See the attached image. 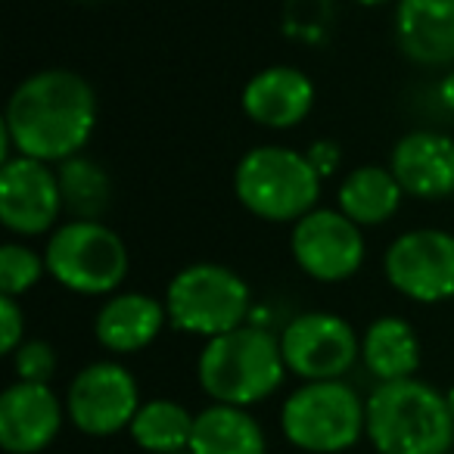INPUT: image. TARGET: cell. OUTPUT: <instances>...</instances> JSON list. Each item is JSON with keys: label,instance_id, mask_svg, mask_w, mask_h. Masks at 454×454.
<instances>
[{"label": "cell", "instance_id": "22", "mask_svg": "<svg viewBox=\"0 0 454 454\" xmlns=\"http://www.w3.org/2000/svg\"><path fill=\"white\" fill-rule=\"evenodd\" d=\"M59 190H63V206L78 221H100L113 200V184L109 175L97 162L84 156H72L59 162Z\"/></svg>", "mask_w": 454, "mask_h": 454}, {"label": "cell", "instance_id": "15", "mask_svg": "<svg viewBox=\"0 0 454 454\" xmlns=\"http://www.w3.org/2000/svg\"><path fill=\"white\" fill-rule=\"evenodd\" d=\"M249 121L271 131H290L309 119L315 106V84L296 66H268L255 72L240 94Z\"/></svg>", "mask_w": 454, "mask_h": 454}, {"label": "cell", "instance_id": "24", "mask_svg": "<svg viewBox=\"0 0 454 454\" xmlns=\"http://www.w3.org/2000/svg\"><path fill=\"white\" fill-rule=\"evenodd\" d=\"M10 358H13L16 380H22V383L51 386L53 373H57V352L47 340H26Z\"/></svg>", "mask_w": 454, "mask_h": 454}, {"label": "cell", "instance_id": "9", "mask_svg": "<svg viewBox=\"0 0 454 454\" xmlns=\"http://www.w3.org/2000/svg\"><path fill=\"white\" fill-rule=\"evenodd\" d=\"M383 274L395 293L420 305L454 299V234L417 227L395 237L383 255Z\"/></svg>", "mask_w": 454, "mask_h": 454}, {"label": "cell", "instance_id": "17", "mask_svg": "<svg viewBox=\"0 0 454 454\" xmlns=\"http://www.w3.org/2000/svg\"><path fill=\"white\" fill-rule=\"evenodd\" d=\"M395 41L417 66H454V0H398Z\"/></svg>", "mask_w": 454, "mask_h": 454}, {"label": "cell", "instance_id": "16", "mask_svg": "<svg viewBox=\"0 0 454 454\" xmlns=\"http://www.w3.org/2000/svg\"><path fill=\"white\" fill-rule=\"evenodd\" d=\"M168 324L165 302L146 293H113L94 317V336L106 352L134 355L156 342Z\"/></svg>", "mask_w": 454, "mask_h": 454}, {"label": "cell", "instance_id": "25", "mask_svg": "<svg viewBox=\"0 0 454 454\" xmlns=\"http://www.w3.org/2000/svg\"><path fill=\"white\" fill-rule=\"evenodd\" d=\"M26 342V311L16 296H0V352L13 355Z\"/></svg>", "mask_w": 454, "mask_h": 454}, {"label": "cell", "instance_id": "14", "mask_svg": "<svg viewBox=\"0 0 454 454\" xmlns=\"http://www.w3.org/2000/svg\"><path fill=\"white\" fill-rule=\"evenodd\" d=\"M389 171L404 196L439 202L454 196V140L442 131H411L398 137Z\"/></svg>", "mask_w": 454, "mask_h": 454}, {"label": "cell", "instance_id": "29", "mask_svg": "<svg viewBox=\"0 0 454 454\" xmlns=\"http://www.w3.org/2000/svg\"><path fill=\"white\" fill-rule=\"evenodd\" d=\"M445 398H448V408H451V417H454V386L445 392Z\"/></svg>", "mask_w": 454, "mask_h": 454}, {"label": "cell", "instance_id": "7", "mask_svg": "<svg viewBox=\"0 0 454 454\" xmlns=\"http://www.w3.org/2000/svg\"><path fill=\"white\" fill-rule=\"evenodd\" d=\"M47 274L78 296H113L128 278V247L103 221H66L44 247Z\"/></svg>", "mask_w": 454, "mask_h": 454}, {"label": "cell", "instance_id": "20", "mask_svg": "<svg viewBox=\"0 0 454 454\" xmlns=\"http://www.w3.org/2000/svg\"><path fill=\"white\" fill-rule=\"evenodd\" d=\"M404 200L402 184L395 181L389 168L383 165H358L340 184L336 206L346 218H352L358 227L386 224L398 212Z\"/></svg>", "mask_w": 454, "mask_h": 454}, {"label": "cell", "instance_id": "28", "mask_svg": "<svg viewBox=\"0 0 454 454\" xmlns=\"http://www.w3.org/2000/svg\"><path fill=\"white\" fill-rule=\"evenodd\" d=\"M355 4H361V7H383V4H392V0H355Z\"/></svg>", "mask_w": 454, "mask_h": 454}, {"label": "cell", "instance_id": "6", "mask_svg": "<svg viewBox=\"0 0 454 454\" xmlns=\"http://www.w3.org/2000/svg\"><path fill=\"white\" fill-rule=\"evenodd\" d=\"M286 442L309 454H342L367 435V402L346 380L302 383L280 408Z\"/></svg>", "mask_w": 454, "mask_h": 454}, {"label": "cell", "instance_id": "13", "mask_svg": "<svg viewBox=\"0 0 454 454\" xmlns=\"http://www.w3.org/2000/svg\"><path fill=\"white\" fill-rule=\"evenodd\" d=\"M66 420V402L44 383H10L0 395V448L7 454H41Z\"/></svg>", "mask_w": 454, "mask_h": 454}, {"label": "cell", "instance_id": "1", "mask_svg": "<svg viewBox=\"0 0 454 454\" xmlns=\"http://www.w3.org/2000/svg\"><path fill=\"white\" fill-rule=\"evenodd\" d=\"M97 94L72 69H41L16 84L7 100L4 134L20 156L66 162L94 137Z\"/></svg>", "mask_w": 454, "mask_h": 454}, {"label": "cell", "instance_id": "27", "mask_svg": "<svg viewBox=\"0 0 454 454\" xmlns=\"http://www.w3.org/2000/svg\"><path fill=\"white\" fill-rule=\"evenodd\" d=\"M439 97H442V103H445V106L454 113V69L448 72L445 78H442V84H439Z\"/></svg>", "mask_w": 454, "mask_h": 454}, {"label": "cell", "instance_id": "8", "mask_svg": "<svg viewBox=\"0 0 454 454\" xmlns=\"http://www.w3.org/2000/svg\"><path fill=\"white\" fill-rule=\"evenodd\" d=\"M140 404L137 380L119 361H94L82 367L66 392V417L90 439H109L128 429Z\"/></svg>", "mask_w": 454, "mask_h": 454}, {"label": "cell", "instance_id": "4", "mask_svg": "<svg viewBox=\"0 0 454 454\" xmlns=\"http://www.w3.org/2000/svg\"><path fill=\"white\" fill-rule=\"evenodd\" d=\"M234 193L262 221H293L317 206L321 175L309 156L290 146H255L237 162Z\"/></svg>", "mask_w": 454, "mask_h": 454}, {"label": "cell", "instance_id": "23", "mask_svg": "<svg viewBox=\"0 0 454 454\" xmlns=\"http://www.w3.org/2000/svg\"><path fill=\"white\" fill-rule=\"evenodd\" d=\"M44 274V255H38L32 247L16 240L0 247V296H26Z\"/></svg>", "mask_w": 454, "mask_h": 454}, {"label": "cell", "instance_id": "11", "mask_svg": "<svg viewBox=\"0 0 454 454\" xmlns=\"http://www.w3.org/2000/svg\"><path fill=\"white\" fill-rule=\"evenodd\" d=\"M290 253L299 271L317 284H342L364 265V234L340 208H311L293 224Z\"/></svg>", "mask_w": 454, "mask_h": 454}, {"label": "cell", "instance_id": "5", "mask_svg": "<svg viewBox=\"0 0 454 454\" xmlns=\"http://www.w3.org/2000/svg\"><path fill=\"white\" fill-rule=\"evenodd\" d=\"M165 311L175 330L208 342L247 324L253 311V290L234 268L196 262L171 278L165 290Z\"/></svg>", "mask_w": 454, "mask_h": 454}, {"label": "cell", "instance_id": "30", "mask_svg": "<svg viewBox=\"0 0 454 454\" xmlns=\"http://www.w3.org/2000/svg\"><path fill=\"white\" fill-rule=\"evenodd\" d=\"M171 454H193V451H190V448H184V451H171Z\"/></svg>", "mask_w": 454, "mask_h": 454}, {"label": "cell", "instance_id": "19", "mask_svg": "<svg viewBox=\"0 0 454 454\" xmlns=\"http://www.w3.org/2000/svg\"><path fill=\"white\" fill-rule=\"evenodd\" d=\"M361 361L377 383L408 380L420 367V340L404 317H377L361 336Z\"/></svg>", "mask_w": 454, "mask_h": 454}, {"label": "cell", "instance_id": "3", "mask_svg": "<svg viewBox=\"0 0 454 454\" xmlns=\"http://www.w3.org/2000/svg\"><path fill=\"white\" fill-rule=\"evenodd\" d=\"M280 336L259 324H243L224 336H215L202 346L196 361V380L202 392L218 404H249L265 402L280 389L286 377Z\"/></svg>", "mask_w": 454, "mask_h": 454}, {"label": "cell", "instance_id": "21", "mask_svg": "<svg viewBox=\"0 0 454 454\" xmlns=\"http://www.w3.org/2000/svg\"><path fill=\"white\" fill-rule=\"evenodd\" d=\"M196 414H190L181 402L171 398H150L140 404V411L134 414L131 433L134 445L146 454H171L190 448V435H193Z\"/></svg>", "mask_w": 454, "mask_h": 454}, {"label": "cell", "instance_id": "18", "mask_svg": "<svg viewBox=\"0 0 454 454\" xmlns=\"http://www.w3.org/2000/svg\"><path fill=\"white\" fill-rule=\"evenodd\" d=\"M193 454H268V439L262 423L237 404L212 402L196 414L193 435H190Z\"/></svg>", "mask_w": 454, "mask_h": 454}, {"label": "cell", "instance_id": "12", "mask_svg": "<svg viewBox=\"0 0 454 454\" xmlns=\"http://www.w3.org/2000/svg\"><path fill=\"white\" fill-rule=\"evenodd\" d=\"M63 206L59 175L47 162L13 156L0 171V221L10 234L44 237L57 231Z\"/></svg>", "mask_w": 454, "mask_h": 454}, {"label": "cell", "instance_id": "26", "mask_svg": "<svg viewBox=\"0 0 454 454\" xmlns=\"http://www.w3.org/2000/svg\"><path fill=\"white\" fill-rule=\"evenodd\" d=\"M305 156H309V162L315 165L317 175H321V177L333 175V171L340 168V162H342L340 146L330 144V140H317V144H311V150L305 153Z\"/></svg>", "mask_w": 454, "mask_h": 454}, {"label": "cell", "instance_id": "2", "mask_svg": "<svg viewBox=\"0 0 454 454\" xmlns=\"http://www.w3.org/2000/svg\"><path fill=\"white\" fill-rule=\"evenodd\" d=\"M367 439L377 454H451L454 417L445 392L417 377L377 383L367 395Z\"/></svg>", "mask_w": 454, "mask_h": 454}, {"label": "cell", "instance_id": "10", "mask_svg": "<svg viewBox=\"0 0 454 454\" xmlns=\"http://www.w3.org/2000/svg\"><path fill=\"white\" fill-rule=\"evenodd\" d=\"M280 352L290 373L305 383L342 380L361 358V340L346 317L333 311H305L280 333Z\"/></svg>", "mask_w": 454, "mask_h": 454}]
</instances>
